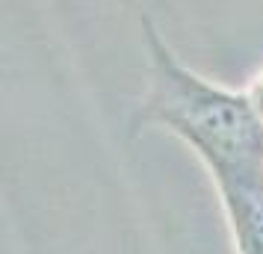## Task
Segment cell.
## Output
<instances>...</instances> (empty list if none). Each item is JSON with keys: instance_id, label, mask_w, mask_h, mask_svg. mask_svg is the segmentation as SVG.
I'll list each match as a JSON object with an SVG mask.
<instances>
[{"instance_id": "obj_1", "label": "cell", "mask_w": 263, "mask_h": 254, "mask_svg": "<svg viewBox=\"0 0 263 254\" xmlns=\"http://www.w3.org/2000/svg\"><path fill=\"white\" fill-rule=\"evenodd\" d=\"M139 38L148 89L130 119V133L160 127L186 142L204 163L216 195L263 189V121L246 92L192 71L145 12L139 15Z\"/></svg>"}]
</instances>
